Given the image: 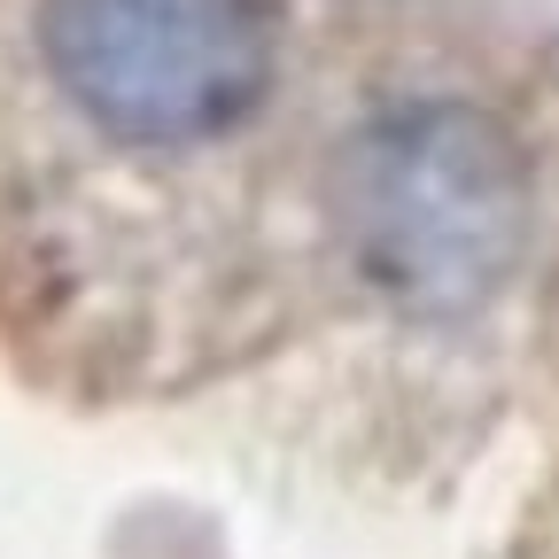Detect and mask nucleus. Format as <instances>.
<instances>
[{
	"mask_svg": "<svg viewBox=\"0 0 559 559\" xmlns=\"http://www.w3.org/2000/svg\"><path fill=\"white\" fill-rule=\"evenodd\" d=\"M39 55L62 102L124 148H202L272 94L264 0H47Z\"/></svg>",
	"mask_w": 559,
	"mask_h": 559,
	"instance_id": "f03ea898",
	"label": "nucleus"
},
{
	"mask_svg": "<svg viewBox=\"0 0 559 559\" xmlns=\"http://www.w3.org/2000/svg\"><path fill=\"white\" fill-rule=\"evenodd\" d=\"M334 226L373 288L419 319H459L513 280L528 164L474 102H396L334 156Z\"/></svg>",
	"mask_w": 559,
	"mask_h": 559,
	"instance_id": "f257e3e1",
	"label": "nucleus"
}]
</instances>
